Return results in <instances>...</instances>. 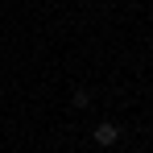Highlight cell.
<instances>
[{"instance_id":"obj_1","label":"cell","mask_w":153,"mask_h":153,"mask_svg":"<svg viewBox=\"0 0 153 153\" xmlns=\"http://www.w3.org/2000/svg\"><path fill=\"white\" fill-rule=\"evenodd\" d=\"M116 141H120V124H112V120L95 124V145H116Z\"/></svg>"},{"instance_id":"obj_2","label":"cell","mask_w":153,"mask_h":153,"mask_svg":"<svg viewBox=\"0 0 153 153\" xmlns=\"http://www.w3.org/2000/svg\"><path fill=\"white\" fill-rule=\"evenodd\" d=\"M87 103H91V91H83V87H79V91H75V108H87Z\"/></svg>"}]
</instances>
